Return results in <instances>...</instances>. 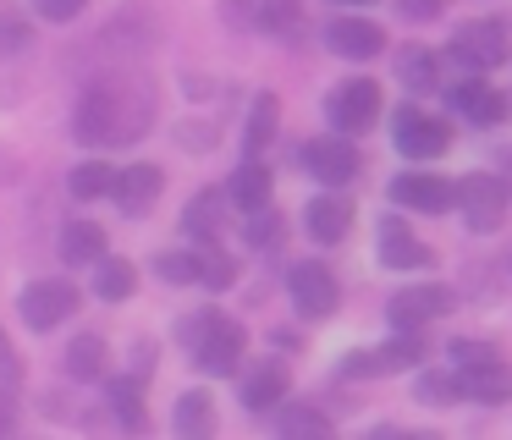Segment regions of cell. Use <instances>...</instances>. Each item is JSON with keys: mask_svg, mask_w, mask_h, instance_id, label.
Listing matches in <instances>:
<instances>
[{"mask_svg": "<svg viewBox=\"0 0 512 440\" xmlns=\"http://www.w3.org/2000/svg\"><path fill=\"white\" fill-rule=\"evenodd\" d=\"M160 116V94L149 77L138 72H111L94 77L78 99V138L94 143V149H116V143H138Z\"/></svg>", "mask_w": 512, "mask_h": 440, "instance_id": "cell-1", "label": "cell"}, {"mask_svg": "<svg viewBox=\"0 0 512 440\" xmlns=\"http://www.w3.org/2000/svg\"><path fill=\"white\" fill-rule=\"evenodd\" d=\"M177 336L204 374H232L237 363H243V347H248L243 325L226 319V314H193V319H182Z\"/></svg>", "mask_w": 512, "mask_h": 440, "instance_id": "cell-2", "label": "cell"}, {"mask_svg": "<svg viewBox=\"0 0 512 440\" xmlns=\"http://www.w3.org/2000/svg\"><path fill=\"white\" fill-rule=\"evenodd\" d=\"M457 391L474 396V402H507L512 396V369L496 358L490 341H457Z\"/></svg>", "mask_w": 512, "mask_h": 440, "instance_id": "cell-3", "label": "cell"}, {"mask_svg": "<svg viewBox=\"0 0 512 440\" xmlns=\"http://www.w3.org/2000/svg\"><path fill=\"white\" fill-rule=\"evenodd\" d=\"M457 215H463L468 231H496L501 220H507V182L490 171H468L463 182H457Z\"/></svg>", "mask_w": 512, "mask_h": 440, "instance_id": "cell-4", "label": "cell"}, {"mask_svg": "<svg viewBox=\"0 0 512 440\" xmlns=\"http://www.w3.org/2000/svg\"><path fill=\"white\" fill-rule=\"evenodd\" d=\"M424 363V336L419 330H402L397 341H380V347H364L342 363L347 380H375V374H397V369H419Z\"/></svg>", "mask_w": 512, "mask_h": 440, "instance_id": "cell-5", "label": "cell"}, {"mask_svg": "<svg viewBox=\"0 0 512 440\" xmlns=\"http://www.w3.org/2000/svg\"><path fill=\"white\" fill-rule=\"evenodd\" d=\"M17 308H23V325H28V330H56L61 319L78 308V286H72L67 275H45V281L28 286Z\"/></svg>", "mask_w": 512, "mask_h": 440, "instance_id": "cell-6", "label": "cell"}, {"mask_svg": "<svg viewBox=\"0 0 512 440\" xmlns=\"http://www.w3.org/2000/svg\"><path fill=\"white\" fill-rule=\"evenodd\" d=\"M391 127H397V149L408 154V160H435V154H446V143H452V127H446L441 116H430V110H419V105H402Z\"/></svg>", "mask_w": 512, "mask_h": 440, "instance_id": "cell-7", "label": "cell"}, {"mask_svg": "<svg viewBox=\"0 0 512 440\" xmlns=\"http://www.w3.org/2000/svg\"><path fill=\"white\" fill-rule=\"evenodd\" d=\"M331 127L336 132H364V127H375V116H380V83H369V77H347V83H336V94H331Z\"/></svg>", "mask_w": 512, "mask_h": 440, "instance_id": "cell-8", "label": "cell"}, {"mask_svg": "<svg viewBox=\"0 0 512 440\" xmlns=\"http://www.w3.org/2000/svg\"><path fill=\"white\" fill-rule=\"evenodd\" d=\"M452 55L468 66V72H496L501 61H507V28L501 22H463L452 39Z\"/></svg>", "mask_w": 512, "mask_h": 440, "instance_id": "cell-9", "label": "cell"}, {"mask_svg": "<svg viewBox=\"0 0 512 440\" xmlns=\"http://www.w3.org/2000/svg\"><path fill=\"white\" fill-rule=\"evenodd\" d=\"M303 171L325 187H342L358 176V149L347 138H314V143H303Z\"/></svg>", "mask_w": 512, "mask_h": 440, "instance_id": "cell-10", "label": "cell"}, {"mask_svg": "<svg viewBox=\"0 0 512 440\" xmlns=\"http://www.w3.org/2000/svg\"><path fill=\"white\" fill-rule=\"evenodd\" d=\"M287 292H292V303H298L303 319H325L336 308V275L325 270V264H292Z\"/></svg>", "mask_w": 512, "mask_h": 440, "instance_id": "cell-11", "label": "cell"}, {"mask_svg": "<svg viewBox=\"0 0 512 440\" xmlns=\"http://www.w3.org/2000/svg\"><path fill=\"white\" fill-rule=\"evenodd\" d=\"M441 314H452V286H408V292L391 297V325L397 330H424Z\"/></svg>", "mask_w": 512, "mask_h": 440, "instance_id": "cell-12", "label": "cell"}, {"mask_svg": "<svg viewBox=\"0 0 512 440\" xmlns=\"http://www.w3.org/2000/svg\"><path fill=\"white\" fill-rule=\"evenodd\" d=\"M325 39H331V50L342 55V61H375V55L386 50V33L369 17H336L331 28H325Z\"/></svg>", "mask_w": 512, "mask_h": 440, "instance_id": "cell-13", "label": "cell"}, {"mask_svg": "<svg viewBox=\"0 0 512 440\" xmlns=\"http://www.w3.org/2000/svg\"><path fill=\"white\" fill-rule=\"evenodd\" d=\"M375 253H380V264H386V270H419V264H430V248H424V242L408 231V220H397V215L380 220Z\"/></svg>", "mask_w": 512, "mask_h": 440, "instance_id": "cell-14", "label": "cell"}, {"mask_svg": "<svg viewBox=\"0 0 512 440\" xmlns=\"http://www.w3.org/2000/svg\"><path fill=\"white\" fill-rule=\"evenodd\" d=\"M391 198H397L402 209H424V215H441V209H452L457 187L446 182V176H424V171H408L391 182Z\"/></svg>", "mask_w": 512, "mask_h": 440, "instance_id": "cell-15", "label": "cell"}, {"mask_svg": "<svg viewBox=\"0 0 512 440\" xmlns=\"http://www.w3.org/2000/svg\"><path fill=\"white\" fill-rule=\"evenodd\" d=\"M452 105L463 110L468 121H479V127H496V121H507V99H501L496 88L485 83V77H463V83L452 88Z\"/></svg>", "mask_w": 512, "mask_h": 440, "instance_id": "cell-16", "label": "cell"}, {"mask_svg": "<svg viewBox=\"0 0 512 440\" xmlns=\"http://www.w3.org/2000/svg\"><path fill=\"white\" fill-rule=\"evenodd\" d=\"M160 187H166L160 165H127V171H116L111 193H116V204H122V209H133V215H138V209H149L160 198Z\"/></svg>", "mask_w": 512, "mask_h": 440, "instance_id": "cell-17", "label": "cell"}, {"mask_svg": "<svg viewBox=\"0 0 512 440\" xmlns=\"http://www.w3.org/2000/svg\"><path fill=\"white\" fill-rule=\"evenodd\" d=\"M303 226H309L314 242H342L347 226H353V204L336 198V193H325V198H314V204L303 209Z\"/></svg>", "mask_w": 512, "mask_h": 440, "instance_id": "cell-18", "label": "cell"}, {"mask_svg": "<svg viewBox=\"0 0 512 440\" xmlns=\"http://www.w3.org/2000/svg\"><path fill=\"white\" fill-rule=\"evenodd\" d=\"M226 198H232L243 215H248V209H265L270 204V171L259 160H243L232 171V182H226Z\"/></svg>", "mask_w": 512, "mask_h": 440, "instance_id": "cell-19", "label": "cell"}, {"mask_svg": "<svg viewBox=\"0 0 512 440\" xmlns=\"http://www.w3.org/2000/svg\"><path fill=\"white\" fill-rule=\"evenodd\" d=\"M281 396H287V369H281V363H259V369L243 380V407L248 413H265V407L281 402Z\"/></svg>", "mask_w": 512, "mask_h": 440, "instance_id": "cell-20", "label": "cell"}, {"mask_svg": "<svg viewBox=\"0 0 512 440\" xmlns=\"http://www.w3.org/2000/svg\"><path fill=\"white\" fill-rule=\"evenodd\" d=\"M61 253H67V264H94V259H105V231L94 226V220H72L67 237H61Z\"/></svg>", "mask_w": 512, "mask_h": 440, "instance_id": "cell-21", "label": "cell"}, {"mask_svg": "<svg viewBox=\"0 0 512 440\" xmlns=\"http://www.w3.org/2000/svg\"><path fill=\"white\" fill-rule=\"evenodd\" d=\"M138 286V270L127 259H105L94 264V297H105V303H122L127 292Z\"/></svg>", "mask_w": 512, "mask_h": 440, "instance_id": "cell-22", "label": "cell"}, {"mask_svg": "<svg viewBox=\"0 0 512 440\" xmlns=\"http://www.w3.org/2000/svg\"><path fill=\"white\" fill-rule=\"evenodd\" d=\"M116 187V171L105 160H83L78 171H72V182H67V193L78 198V204H89V198H105Z\"/></svg>", "mask_w": 512, "mask_h": 440, "instance_id": "cell-23", "label": "cell"}, {"mask_svg": "<svg viewBox=\"0 0 512 440\" xmlns=\"http://www.w3.org/2000/svg\"><path fill=\"white\" fill-rule=\"evenodd\" d=\"M215 429V407H210V396L204 391H188L177 402V435H188V440H204Z\"/></svg>", "mask_w": 512, "mask_h": 440, "instance_id": "cell-24", "label": "cell"}, {"mask_svg": "<svg viewBox=\"0 0 512 440\" xmlns=\"http://www.w3.org/2000/svg\"><path fill=\"white\" fill-rule=\"evenodd\" d=\"M397 77L408 88H419V94H430V88H441V66H435V55L430 50H402V61H397Z\"/></svg>", "mask_w": 512, "mask_h": 440, "instance_id": "cell-25", "label": "cell"}, {"mask_svg": "<svg viewBox=\"0 0 512 440\" xmlns=\"http://www.w3.org/2000/svg\"><path fill=\"white\" fill-rule=\"evenodd\" d=\"M276 99H254V116H248V132H243V149H248V160H259V154H265V143L276 138Z\"/></svg>", "mask_w": 512, "mask_h": 440, "instance_id": "cell-26", "label": "cell"}, {"mask_svg": "<svg viewBox=\"0 0 512 440\" xmlns=\"http://www.w3.org/2000/svg\"><path fill=\"white\" fill-rule=\"evenodd\" d=\"M100 369H105V341L100 336H78L67 347V374L72 380H94Z\"/></svg>", "mask_w": 512, "mask_h": 440, "instance_id": "cell-27", "label": "cell"}, {"mask_svg": "<svg viewBox=\"0 0 512 440\" xmlns=\"http://www.w3.org/2000/svg\"><path fill=\"white\" fill-rule=\"evenodd\" d=\"M221 204H226V193H199V198L188 204V215H182V226H188L193 237L210 242V237H215V226H221Z\"/></svg>", "mask_w": 512, "mask_h": 440, "instance_id": "cell-28", "label": "cell"}, {"mask_svg": "<svg viewBox=\"0 0 512 440\" xmlns=\"http://www.w3.org/2000/svg\"><path fill=\"white\" fill-rule=\"evenodd\" d=\"M111 407L122 418V429H144L149 413H144V396H138V380H116L111 385Z\"/></svg>", "mask_w": 512, "mask_h": 440, "instance_id": "cell-29", "label": "cell"}, {"mask_svg": "<svg viewBox=\"0 0 512 440\" xmlns=\"http://www.w3.org/2000/svg\"><path fill=\"white\" fill-rule=\"evenodd\" d=\"M413 396H419V402H430V407H452L463 391H457V374L424 369V374H419V385H413Z\"/></svg>", "mask_w": 512, "mask_h": 440, "instance_id": "cell-30", "label": "cell"}, {"mask_svg": "<svg viewBox=\"0 0 512 440\" xmlns=\"http://www.w3.org/2000/svg\"><path fill=\"white\" fill-rule=\"evenodd\" d=\"M281 435H331V418L314 407H287L281 413Z\"/></svg>", "mask_w": 512, "mask_h": 440, "instance_id": "cell-31", "label": "cell"}, {"mask_svg": "<svg viewBox=\"0 0 512 440\" xmlns=\"http://www.w3.org/2000/svg\"><path fill=\"white\" fill-rule=\"evenodd\" d=\"M199 281L221 292V286H232V281H237V264L226 259V253H215V248H210V253H199Z\"/></svg>", "mask_w": 512, "mask_h": 440, "instance_id": "cell-32", "label": "cell"}, {"mask_svg": "<svg viewBox=\"0 0 512 440\" xmlns=\"http://www.w3.org/2000/svg\"><path fill=\"white\" fill-rule=\"evenodd\" d=\"M160 281H199V253H166L160 259Z\"/></svg>", "mask_w": 512, "mask_h": 440, "instance_id": "cell-33", "label": "cell"}, {"mask_svg": "<svg viewBox=\"0 0 512 440\" xmlns=\"http://www.w3.org/2000/svg\"><path fill=\"white\" fill-rule=\"evenodd\" d=\"M259 22H265V28L292 33V28H298V0H265V6H259Z\"/></svg>", "mask_w": 512, "mask_h": 440, "instance_id": "cell-34", "label": "cell"}, {"mask_svg": "<svg viewBox=\"0 0 512 440\" xmlns=\"http://www.w3.org/2000/svg\"><path fill=\"white\" fill-rule=\"evenodd\" d=\"M276 215H270V204L265 209H248V242H254V248H265V242H276Z\"/></svg>", "mask_w": 512, "mask_h": 440, "instance_id": "cell-35", "label": "cell"}, {"mask_svg": "<svg viewBox=\"0 0 512 440\" xmlns=\"http://www.w3.org/2000/svg\"><path fill=\"white\" fill-rule=\"evenodd\" d=\"M83 6H89V0H34V11H39L45 22H72Z\"/></svg>", "mask_w": 512, "mask_h": 440, "instance_id": "cell-36", "label": "cell"}, {"mask_svg": "<svg viewBox=\"0 0 512 440\" xmlns=\"http://www.w3.org/2000/svg\"><path fill=\"white\" fill-rule=\"evenodd\" d=\"M402 17H408V22H430V17H441V0H402Z\"/></svg>", "mask_w": 512, "mask_h": 440, "instance_id": "cell-37", "label": "cell"}, {"mask_svg": "<svg viewBox=\"0 0 512 440\" xmlns=\"http://www.w3.org/2000/svg\"><path fill=\"white\" fill-rule=\"evenodd\" d=\"M336 6H369V0H336Z\"/></svg>", "mask_w": 512, "mask_h": 440, "instance_id": "cell-38", "label": "cell"}]
</instances>
